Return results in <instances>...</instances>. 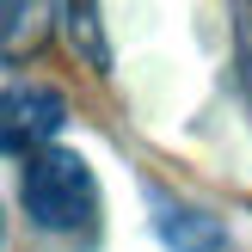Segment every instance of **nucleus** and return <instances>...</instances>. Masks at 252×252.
I'll return each mask as SVG.
<instances>
[{"label":"nucleus","instance_id":"obj_1","mask_svg":"<svg viewBox=\"0 0 252 252\" xmlns=\"http://www.w3.org/2000/svg\"><path fill=\"white\" fill-rule=\"evenodd\" d=\"M19 203L37 228L49 234H74L98 216V185L74 148H37L19 172Z\"/></svg>","mask_w":252,"mask_h":252},{"label":"nucleus","instance_id":"obj_2","mask_svg":"<svg viewBox=\"0 0 252 252\" xmlns=\"http://www.w3.org/2000/svg\"><path fill=\"white\" fill-rule=\"evenodd\" d=\"M68 123V105H62V93H49V86H25L12 80L6 98H0V142H6V154H25L31 160L37 148H56L49 135Z\"/></svg>","mask_w":252,"mask_h":252},{"label":"nucleus","instance_id":"obj_3","mask_svg":"<svg viewBox=\"0 0 252 252\" xmlns=\"http://www.w3.org/2000/svg\"><path fill=\"white\" fill-rule=\"evenodd\" d=\"M154 221H160V240L172 252H221V221L209 216V209L172 203V197L154 191Z\"/></svg>","mask_w":252,"mask_h":252},{"label":"nucleus","instance_id":"obj_4","mask_svg":"<svg viewBox=\"0 0 252 252\" xmlns=\"http://www.w3.org/2000/svg\"><path fill=\"white\" fill-rule=\"evenodd\" d=\"M56 25V0H6V62L37 49Z\"/></svg>","mask_w":252,"mask_h":252}]
</instances>
